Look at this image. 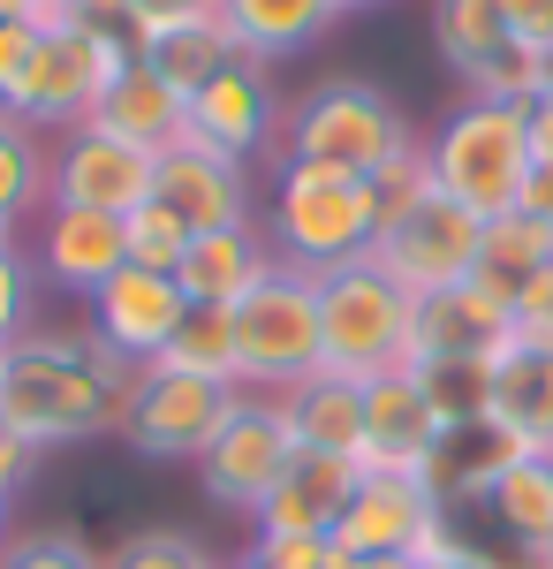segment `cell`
Instances as JSON below:
<instances>
[{
    "mask_svg": "<svg viewBox=\"0 0 553 569\" xmlns=\"http://www.w3.org/2000/svg\"><path fill=\"white\" fill-rule=\"evenodd\" d=\"M137 365L107 350L91 327H31L0 350V426L31 448H84L122 426Z\"/></svg>",
    "mask_w": 553,
    "mask_h": 569,
    "instance_id": "obj_1",
    "label": "cell"
},
{
    "mask_svg": "<svg viewBox=\"0 0 553 569\" xmlns=\"http://www.w3.org/2000/svg\"><path fill=\"white\" fill-rule=\"evenodd\" d=\"M265 243H273V259L296 266V273H334L349 259H372V243H380L372 176L281 160L273 206H265Z\"/></svg>",
    "mask_w": 553,
    "mask_h": 569,
    "instance_id": "obj_2",
    "label": "cell"
},
{
    "mask_svg": "<svg viewBox=\"0 0 553 569\" xmlns=\"http://www.w3.org/2000/svg\"><path fill=\"white\" fill-rule=\"evenodd\" d=\"M432 182L470 206L477 220H501L523 206V190L539 176L531 160V107H501V99H463L440 130L425 137Z\"/></svg>",
    "mask_w": 553,
    "mask_h": 569,
    "instance_id": "obj_3",
    "label": "cell"
},
{
    "mask_svg": "<svg viewBox=\"0 0 553 569\" xmlns=\"http://www.w3.org/2000/svg\"><path fill=\"white\" fill-rule=\"evenodd\" d=\"M410 335H418V297L394 273H380V259L319 273V372H341V380L402 372Z\"/></svg>",
    "mask_w": 553,
    "mask_h": 569,
    "instance_id": "obj_4",
    "label": "cell"
},
{
    "mask_svg": "<svg viewBox=\"0 0 553 569\" xmlns=\"http://www.w3.org/2000/svg\"><path fill=\"white\" fill-rule=\"evenodd\" d=\"M410 144H425V137L364 77H326L281 114V160H311V168H341V176H380Z\"/></svg>",
    "mask_w": 553,
    "mask_h": 569,
    "instance_id": "obj_5",
    "label": "cell"
},
{
    "mask_svg": "<svg viewBox=\"0 0 553 569\" xmlns=\"http://www.w3.org/2000/svg\"><path fill=\"white\" fill-rule=\"evenodd\" d=\"M129 61H137V46L122 31H99L84 16H69V23H46L39 46H31V61H23V77L8 91V114H23L31 130H77L91 122V107L107 99V84L122 77Z\"/></svg>",
    "mask_w": 553,
    "mask_h": 569,
    "instance_id": "obj_6",
    "label": "cell"
},
{
    "mask_svg": "<svg viewBox=\"0 0 553 569\" xmlns=\"http://www.w3.org/2000/svg\"><path fill=\"white\" fill-rule=\"evenodd\" d=\"M235 319V365H243V395H289L296 380L319 372V273L273 259Z\"/></svg>",
    "mask_w": 553,
    "mask_h": 569,
    "instance_id": "obj_7",
    "label": "cell"
},
{
    "mask_svg": "<svg viewBox=\"0 0 553 569\" xmlns=\"http://www.w3.org/2000/svg\"><path fill=\"white\" fill-rule=\"evenodd\" d=\"M296 426L281 410V395H235L228 426L213 433V448L198 456V486L213 509H235V517H258L273 501V486L289 479L296 463Z\"/></svg>",
    "mask_w": 553,
    "mask_h": 569,
    "instance_id": "obj_8",
    "label": "cell"
},
{
    "mask_svg": "<svg viewBox=\"0 0 553 569\" xmlns=\"http://www.w3.org/2000/svg\"><path fill=\"white\" fill-rule=\"evenodd\" d=\"M235 395L243 388H213V380L144 365L137 388H129V402H122V426H114V433H122L144 463H198V456L213 448V433L228 426Z\"/></svg>",
    "mask_w": 553,
    "mask_h": 569,
    "instance_id": "obj_9",
    "label": "cell"
},
{
    "mask_svg": "<svg viewBox=\"0 0 553 569\" xmlns=\"http://www.w3.org/2000/svg\"><path fill=\"white\" fill-rule=\"evenodd\" d=\"M477 251H485V220L455 206L448 190H432L425 206H410V213L380 228V243H372V259L380 273H394L410 297H440V289H455L477 273Z\"/></svg>",
    "mask_w": 553,
    "mask_h": 569,
    "instance_id": "obj_10",
    "label": "cell"
},
{
    "mask_svg": "<svg viewBox=\"0 0 553 569\" xmlns=\"http://www.w3.org/2000/svg\"><path fill=\"white\" fill-rule=\"evenodd\" d=\"M281 114H289V107H281V91H273V61L235 53L213 84H198L182 99V137H198V144H213V152H228V160L251 168L258 152H281Z\"/></svg>",
    "mask_w": 553,
    "mask_h": 569,
    "instance_id": "obj_11",
    "label": "cell"
},
{
    "mask_svg": "<svg viewBox=\"0 0 553 569\" xmlns=\"http://www.w3.org/2000/svg\"><path fill=\"white\" fill-rule=\"evenodd\" d=\"M152 176H160V152L99 130V122H77L53 137V206L129 220L137 206H152Z\"/></svg>",
    "mask_w": 553,
    "mask_h": 569,
    "instance_id": "obj_12",
    "label": "cell"
},
{
    "mask_svg": "<svg viewBox=\"0 0 553 569\" xmlns=\"http://www.w3.org/2000/svg\"><path fill=\"white\" fill-rule=\"evenodd\" d=\"M448 433V418H440V402H432L425 372H380V380H364V448H356V463L364 471H402V479H425L432 448Z\"/></svg>",
    "mask_w": 553,
    "mask_h": 569,
    "instance_id": "obj_13",
    "label": "cell"
},
{
    "mask_svg": "<svg viewBox=\"0 0 553 569\" xmlns=\"http://www.w3.org/2000/svg\"><path fill=\"white\" fill-rule=\"evenodd\" d=\"M515 335V297L493 281H455L440 297H418V335H410V365H485Z\"/></svg>",
    "mask_w": 553,
    "mask_h": 569,
    "instance_id": "obj_14",
    "label": "cell"
},
{
    "mask_svg": "<svg viewBox=\"0 0 553 569\" xmlns=\"http://www.w3.org/2000/svg\"><path fill=\"white\" fill-rule=\"evenodd\" d=\"M152 206H168L190 236L258 220L251 213V168H243V160H228V152H213V144H198V137H174L168 152H160Z\"/></svg>",
    "mask_w": 553,
    "mask_h": 569,
    "instance_id": "obj_15",
    "label": "cell"
},
{
    "mask_svg": "<svg viewBox=\"0 0 553 569\" xmlns=\"http://www.w3.org/2000/svg\"><path fill=\"white\" fill-rule=\"evenodd\" d=\"M84 311H91V319H84L91 335L122 357V365H137V372H144V365L174 342V327L190 319V297H182V281H174V273L122 266V273H114V281H107Z\"/></svg>",
    "mask_w": 553,
    "mask_h": 569,
    "instance_id": "obj_16",
    "label": "cell"
},
{
    "mask_svg": "<svg viewBox=\"0 0 553 569\" xmlns=\"http://www.w3.org/2000/svg\"><path fill=\"white\" fill-rule=\"evenodd\" d=\"M432 517H448V509L432 501L425 479H402V471H364V479H356V493H349V509H341V525H334V555H341V562L410 555V547L425 539Z\"/></svg>",
    "mask_w": 553,
    "mask_h": 569,
    "instance_id": "obj_17",
    "label": "cell"
},
{
    "mask_svg": "<svg viewBox=\"0 0 553 569\" xmlns=\"http://www.w3.org/2000/svg\"><path fill=\"white\" fill-rule=\"evenodd\" d=\"M39 281L69 289V297H99L114 273L129 266V236L114 213H84V206H46L39 213V243H31Z\"/></svg>",
    "mask_w": 553,
    "mask_h": 569,
    "instance_id": "obj_18",
    "label": "cell"
},
{
    "mask_svg": "<svg viewBox=\"0 0 553 569\" xmlns=\"http://www.w3.org/2000/svg\"><path fill=\"white\" fill-rule=\"evenodd\" d=\"M485 426L523 440L531 456H553V350L509 335L485 357Z\"/></svg>",
    "mask_w": 553,
    "mask_h": 569,
    "instance_id": "obj_19",
    "label": "cell"
},
{
    "mask_svg": "<svg viewBox=\"0 0 553 569\" xmlns=\"http://www.w3.org/2000/svg\"><path fill=\"white\" fill-rule=\"evenodd\" d=\"M356 479H364L356 456H319V448H303L296 463H289V479L273 486V501L251 517L258 539H334Z\"/></svg>",
    "mask_w": 553,
    "mask_h": 569,
    "instance_id": "obj_20",
    "label": "cell"
},
{
    "mask_svg": "<svg viewBox=\"0 0 553 569\" xmlns=\"http://www.w3.org/2000/svg\"><path fill=\"white\" fill-rule=\"evenodd\" d=\"M265 273H273V243H265V228H258V220L190 236V251H182V266H174L182 297H190V305H205V311H235Z\"/></svg>",
    "mask_w": 553,
    "mask_h": 569,
    "instance_id": "obj_21",
    "label": "cell"
},
{
    "mask_svg": "<svg viewBox=\"0 0 553 569\" xmlns=\"http://www.w3.org/2000/svg\"><path fill=\"white\" fill-rule=\"evenodd\" d=\"M91 122L114 130V137H129V144H144V152H168L174 137H182V91L137 53L122 77L107 84V99L91 107Z\"/></svg>",
    "mask_w": 553,
    "mask_h": 569,
    "instance_id": "obj_22",
    "label": "cell"
},
{
    "mask_svg": "<svg viewBox=\"0 0 553 569\" xmlns=\"http://www.w3.org/2000/svg\"><path fill=\"white\" fill-rule=\"evenodd\" d=\"M281 410L296 426V448H319V456H356L364 448V380L311 372L281 395Z\"/></svg>",
    "mask_w": 553,
    "mask_h": 569,
    "instance_id": "obj_23",
    "label": "cell"
},
{
    "mask_svg": "<svg viewBox=\"0 0 553 569\" xmlns=\"http://www.w3.org/2000/svg\"><path fill=\"white\" fill-rule=\"evenodd\" d=\"M220 23L235 31L243 53L289 61V53H303L311 39H326L341 16H334V0H220Z\"/></svg>",
    "mask_w": 553,
    "mask_h": 569,
    "instance_id": "obj_24",
    "label": "cell"
},
{
    "mask_svg": "<svg viewBox=\"0 0 553 569\" xmlns=\"http://www.w3.org/2000/svg\"><path fill=\"white\" fill-rule=\"evenodd\" d=\"M53 206V144L23 114L0 107V228L23 236V220Z\"/></svg>",
    "mask_w": 553,
    "mask_h": 569,
    "instance_id": "obj_25",
    "label": "cell"
},
{
    "mask_svg": "<svg viewBox=\"0 0 553 569\" xmlns=\"http://www.w3.org/2000/svg\"><path fill=\"white\" fill-rule=\"evenodd\" d=\"M485 509L523 555L553 547V456H515L509 471L485 486Z\"/></svg>",
    "mask_w": 553,
    "mask_h": 569,
    "instance_id": "obj_26",
    "label": "cell"
},
{
    "mask_svg": "<svg viewBox=\"0 0 553 569\" xmlns=\"http://www.w3.org/2000/svg\"><path fill=\"white\" fill-rule=\"evenodd\" d=\"M137 53H144V61H152V69H160V77H168V84L190 99L198 84H213V77L228 69V61H235V53H243V46H235V31H228V23L213 16V23H182V31H160V39L137 46Z\"/></svg>",
    "mask_w": 553,
    "mask_h": 569,
    "instance_id": "obj_27",
    "label": "cell"
},
{
    "mask_svg": "<svg viewBox=\"0 0 553 569\" xmlns=\"http://www.w3.org/2000/svg\"><path fill=\"white\" fill-rule=\"evenodd\" d=\"M160 372H190V380H213V388H243V365H235V319L228 311L190 305V319L174 327V342L152 357Z\"/></svg>",
    "mask_w": 553,
    "mask_h": 569,
    "instance_id": "obj_28",
    "label": "cell"
},
{
    "mask_svg": "<svg viewBox=\"0 0 553 569\" xmlns=\"http://www.w3.org/2000/svg\"><path fill=\"white\" fill-rule=\"evenodd\" d=\"M553 266V228L539 213H501V220H485V251H477V281H493V289H523L531 273H546Z\"/></svg>",
    "mask_w": 553,
    "mask_h": 569,
    "instance_id": "obj_29",
    "label": "cell"
},
{
    "mask_svg": "<svg viewBox=\"0 0 553 569\" xmlns=\"http://www.w3.org/2000/svg\"><path fill=\"white\" fill-rule=\"evenodd\" d=\"M432 46H440V61H448L455 77H470L485 53L509 46L501 0H432Z\"/></svg>",
    "mask_w": 553,
    "mask_h": 569,
    "instance_id": "obj_30",
    "label": "cell"
},
{
    "mask_svg": "<svg viewBox=\"0 0 553 569\" xmlns=\"http://www.w3.org/2000/svg\"><path fill=\"white\" fill-rule=\"evenodd\" d=\"M539 84H546V53L539 46L509 39L501 53H485L477 69L463 77V99H501V107H531L539 99Z\"/></svg>",
    "mask_w": 553,
    "mask_h": 569,
    "instance_id": "obj_31",
    "label": "cell"
},
{
    "mask_svg": "<svg viewBox=\"0 0 553 569\" xmlns=\"http://www.w3.org/2000/svg\"><path fill=\"white\" fill-rule=\"evenodd\" d=\"M107 569H220L213 547L182 525H137L122 547H107Z\"/></svg>",
    "mask_w": 553,
    "mask_h": 569,
    "instance_id": "obj_32",
    "label": "cell"
},
{
    "mask_svg": "<svg viewBox=\"0 0 553 569\" xmlns=\"http://www.w3.org/2000/svg\"><path fill=\"white\" fill-rule=\"evenodd\" d=\"M0 569H107V555L84 547L69 525H39V531H16L0 547Z\"/></svg>",
    "mask_w": 553,
    "mask_h": 569,
    "instance_id": "obj_33",
    "label": "cell"
},
{
    "mask_svg": "<svg viewBox=\"0 0 553 569\" xmlns=\"http://www.w3.org/2000/svg\"><path fill=\"white\" fill-rule=\"evenodd\" d=\"M122 236H129V266H144V273H174L182 251H190V228H182L168 206H137V213L122 220Z\"/></svg>",
    "mask_w": 553,
    "mask_h": 569,
    "instance_id": "obj_34",
    "label": "cell"
},
{
    "mask_svg": "<svg viewBox=\"0 0 553 569\" xmlns=\"http://www.w3.org/2000/svg\"><path fill=\"white\" fill-rule=\"evenodd\" d=\"M432 190V160H425V144H410L402 160H386L380 176H372V206H380V228H394V220L410 213V206H425Z\"/></svg>",
    "mask_w": 553,
    "mask_h": 569,
    "instance_id": "obj_35",
    "label": "cell"
},
{
    "mask_svg": "<svg viewBox=\"0 0 553 569\" xmlns=\"http://www.w3.org/2000/svg\"><path fill=\"white\" fill-rule=\"evenodd\" d=\"M31 311H39V266H31L23 243H8V251H0V350L39 327Z\"/></svg>",
    "mask_w": 553,
    "mask_h": 569,
    "instance_id": "obj_36",
    "label": "cell"
},
{
    "mask_svg": "<svg viewBox=\"0 0 553 569\" xmlns=\"http://www.w3.org/2000/svg\"><path fill=\"white\" fill-rule=\"evenodd\" d=\"M129 8V39H160V31H182V23H213L220 0H122Z\"/></svg>",
    "mask_w": 553,
    "mask_h": 569,
    "instance_id": "obj_37",
    "label": "cell"
},
{
    "mask_svg": "<svg viewBox=\"0 0 553 569\" xmlns=\"http://www.w3.org/2000/svg\"><path fill=\"white\" fill-rule=\"evenodd\" d=\"M515 335L553 350V266H546V273H531V281L515 289Z\"/></svg>",
    "mask_w": 553,
    "mask_h": 569,
    "instance_id": "obj_38",
    "label": "cell"
},
{
    "mask_svg": "<svg viewBox=\"0 0 553 569\" xmlns=\"http://www.w3.org/2000/svg\"><path fill=\"white\" fill-rule=\"evenodd\" d=\"M251 555L265 569H334V539H251Z\"/></svg>",
    "mask_w": 553,
    "mask_h": 569,
    "instance_id": "obj_39",
    "label": "cell"
},
{
    "mask_svg": "<svg viewBox=\"0 0 553 569\" xmlns=\"http://www.w3.org/2000/svg\"><path fill=\"white\" fill-rule=\"evenodd\" d=\"M39 463H46V448H31L23 433H8V426H0V501H16L23 486L39 479Z\"/></svg>",
    "mask_w": 553,
    "mask_h": 569,
    "instance_id": "obj_40",
    "label": "cell"
},
{
    "mask_svg": "<svg viewBox=\"0 0 553 569\" xmlns=\"http://www.w3.org/2000/svg\"><path fill=\"white\" fill-rule=\"evenodd\" d=\"M501 16H509V39L539 46V53L553 46V0H501Z\"/></svg>",
    "mask_w": 553,
    "mask_h": 569,
    "instance_id": "obj_41",
    "label": "cell"
},
{
    "mask_svg": "<svg viewBox=\"0 0 553 569\" xmlns=\"http://www.w3.org/2000/svg\"><path fill=\"white\" fill-rule=\"evenodd\" d=\"M31 46H39V23H0V107H8V91H16V77H23Z\"/></svg>",
    "mask_w": 553,
    "mask_h": 569,
    "instance_id": "obj_42",
    "label": "cell"
},
{
    "mask_svg": "<svg viewBox=\"0 0 553 569\" xmlns=\"http://www.w3.org/2000/svg\"><path fill=\"white\" fill-rule=\"evenodd\" d=\"M531 160L553 168V91H546V99H531Z\"/></svg>",
    "mask_w": 553,
    "mask_h": 569,
    "instance_id": "obj_43",
    "label": "cell"
},
{
    "mask_svg": "<svg viewBox=\"0 0 553 569\" xmlns=\"http://www.w3.org/2000/svg\"><path fill=\"white\" fill-rule=\"evenodd\" d=\"M425 569H509V562H493L485 547H470V539H455V547H448L440 562H425Z\"/></svg>",
    "mask_w": 553,
    "mask_h": 569,
    "instance_id": "obj_44",
    "label": "cell"
},
{
    "mask_svg": "<svg viewBox=\"0 0 553 569\" xmlns=\"http://www.w3.org/2000/svg\"><path fill=\"white\" fill-rule=\"evenodd\" d=\"M77 8H84V0H31V23H69V16H77Z\"/></svg>",
    "mask_w": 553,
    "mask_h": 569,
    "instance_id": "obj_45",
    "label": "cell"
},
{
    "mask_svg": "<svg viewBox=\"0 0 553 569\" xmlns=\"http://www.w3.org/2000/svg\"><path fill=\"white\" fill-rule=\"evenodd\" d=\"M349 569H418L410 555H372V562H349Z\"/></svg>",
    "mask_w": 553,
    "mask_h": 569,
    "instance_id": "obj_46",
    "label": "cell"
},
{
    "mask_svg": "<svg viewBox=\"0 0 553 569\" xmlns=\"http://www.w3.org/2000/svg\"><path fill=\"white\" fill-rule=\"evenodd\" d=\"M0 23H31V0H0Z\"/></svg>",
    "mask_w": 553,
    "mask_h": 569,
    "instance_id": "obj_47",
    "label": "cell"
},
{
    "mask_svg": "<svg viewBox=\"0 0 553 569\" xmlns=\"http://www.w3.org/2000/svg\"><path fill=\"white\" fill-rule=\"evenodd\" d=\"M356 8H380V0H334V16H356Z\"/></svg>",
    "mask_w": 553,
    "mask_h": 569,
    "instance_id": "obj_48",
    "label": "cell"
},
{
    "mask_svg": "<svg viewBox=\"0 0 553 569\" xmlns=\"http://www.w3.org/2000/svg\"><path fill=\"white\" fill-rule=\"evenodd\" d=\"M8 509H16V501H0V547H8V539H16V531H8Z\"/></svg>",
    "mask_w": 553,
    "mask_h": 569,
    "instance_id": "obj_49",
    "label": "cell"
},
{
    "mask_svg": "<svg viewBox=\"0 0 553 569\" xmlns=\"http://www.w3.org/2000/svg\"><path fill=\"white\" fill-rule=\"evenodd\" d=\"M523 562H539V569H553V547H539V555H523Z\"/></svg>",
    "mask_w": 553,
    "mask_h": 569,
    "instance_id": "obj_50",
    "label": "cell"
},
{
    "mask_svg": "<svg viewBox=\"0 0 553 569\" xmlns=\"http://www.w3.org/2000/svg\"><path fill=\"white\" fill-rule=\"evenodd\" d=\"M546 91H553V46H546V84H539V99H546Z\"/></svg>",
    "mask_w": 553,
    "mask_h": 569,
    "instance_id": "obj_51",
    "label": "cell"
},
{
    "mask_svg": "<svg viewBox=\"0 0 553 569\" xmlns=\"http://www.w3.org/2000/svg\"><path fill=\"white\" fill-rule=\"evenodd\" d=\"M228 569H265V562H258V555H243V562H228Z\"/></svg>",
    "mask_w": 553,
    "mask_h": 569,
    "instance_id": "obj_52",
    "label": "cell"
},
{
    "mask_svg": "<svg viewBox=\"0 0 553 569\" xmlns=\"http://www.w3.org/2000/svg\"><path fill=\"white\" fill-rule=\"evenodd\" d=\"M509 569H539V562H509Z\"/></svg>",
    "mask_w": 553,
    "mask_h": 569,
    "instance_id": "obj_53",
    "label": "cell"
},
{
    "mask_svg": "<svg viewBox=\"0 0 553 569\" xmlns=\"http://www.w3.org/2000/svg\"><path fill=\"white\" fill-rule=\"evenodd\" d=\"M334 569H349V562H334Z\"/></svg>",
    "mask_w": 553,
    "mask_h": 569,
    "instance_id": "obj_54",
    "label": "cell"
}]
</instances>
